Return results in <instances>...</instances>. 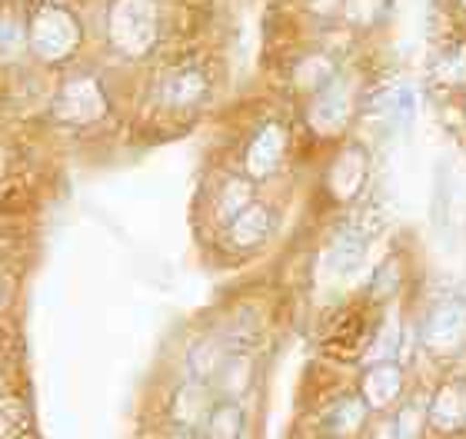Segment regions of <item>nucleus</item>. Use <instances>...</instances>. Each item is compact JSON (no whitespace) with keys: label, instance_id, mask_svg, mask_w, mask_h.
<instances>
[{"label":"nucleus","instance_id":"nucleus-1","mask_svg":"<svg viewBox=\"0 0 466 439\" xmlns=\"http://www.w3.org/2000/svg\"><path fill=\"white\" fill-rule=\"evenodd\" d=\"M27 17V50L44 67H67L84 50V20L60 0H37Z\"/></svg>","mask_w":466,"mask_h":439},{"label":"nucleus","instance_id":"nucleus-2","mask_svg":"<svg viewBox=\"0 0 466 439\" xmlns=\"http://www.w3.org/2000/svg\"><path fill=\"white\" fill-rule=\"evenodd\" d=\"M160 34H164V4L160 0H107L104 40L116 57H150L160 47Z\"/></svg>","mask_w":466,"mask_h":439},{"label":"nucleus","instance_id":"nucleus-3","mask_svg":"<svg viewBox=\"0 0 466 439\" xmlns=\"http://www.w3.org/2000/svg\"><path fill=\"white\" fill-rule=\"evenodd\" d=\"M107 114L110 94L94 70H70L50 97V117L57 120L60 127H97L100 120H107Z\"/></svg>","mask_w":466,"mask_h":439},{"label":"nucleus","instance_id":"nucleus-4","mask_svg":"<svg viewBox=\"0 0 466 439\" xmlns=\"http://www.w3.org/2000/svg\"><path fill=\"white\" fill-rule=\"evenodd\" d=\"M210 70L197 60H184L157 80L154 87V107L167 117H190L210 100Z\"/></svg>","mask_w":466,"mask_h":439},{"label":"nucleus","instance_id":"nucleus-5","mask_svg":"<svg viewBox=\"0 0 466 439\" xmlns=\"http://www.w3.org/2000/svg\"><path fill=\"white\" fill-rule=\"evenodd\" d=\"M287 154H290V130H287V124L283 120H267L243 146V176L250 184H267V180L280 174V166L287 164Z\"/></svg>","mask_w":466,"mask_h":439},{"label":"nucleus","instance_id":"nucleus-6","mask_svg":"<svg viewBox=\"0 0 466 439\" xmlns=\"http://www.w3.org/2000/svg\"><path fill=\"white\" fill-rule=\"evenodd\" d=\"M353 117V87H350L347 80L337 77L330 80L320 94H313L310 97V107H307V124L317 137H337L343 134Z\"/></svg>","mask_w":466,"mask_h":439},{"label":"nucleus","instance_id":"nucleus-7","mask_svg":"<svg viewBox=\"0 0 466 439\" xmlns=\"http://www.w3.org/2000/svg\"><path fill=\"white\" fill-rule=\"evenodd\" d=\"M370 174V156L360 144H347L337 150V156L327 166V176H323V186H327V196L333 204H353L363 186H367Z\"/></svg>","mask_w":466,"mask_h":439},{"label":"nucleus","instance_id":"nucleus-8","mask_svg":"<svg viewBox=\"0 0 466 439\" xmlns=\"http://www.w3.org/2000/svg\"><path fill=\"white\" fill-rule=\"evenodd\" d=\"M420 340H423V346H427L430 353H437V356L457 353L466 340V306L463 303H437V306L427 313V320H423Z\"/></svg>","mask_w":466,"mask_h":439},{"label":"nucleus","instance_id":"nucleus-9","mask_svg":"<svg viewBox=\"0 0 466 439\" xmlns=\"http://www.w3.org/2000/svg\"><path fill=\"white\" fill-rule=\"evenodd\" d=\"M227 230V246L237 250V254H253L260 250L273 234V210L260 200H253L250 206H243L240 214L233 216Z\"/></svg>","mask_w":466,"mask_h":439},{"label":"nucleus","instance_id":"nucleus-10","mask_svg":"<svg viewBox=\"0 0 466 439\" xmlns=\"http://www.w3.org/2000/svg\"><path fill=\"white\" fill-rule=\"evenodd\" d=\"M403 393V370L397 363H373L367 366L363 380H360V396L370 406V413L390 410Z\"/></svg>","mask_w":466,"mask_h":439},{"label":"nucleus","instance_id":"nucleus-11","mask_svg":"<svg viewBox=\"0 0 466 439\" xmlns=\"http://www.w3.org/2000/svg\"><path fill=\"white\" fill-rule=\"evenodd\" d=\"M427 423L443 436H457L466 426V386L463 383H443L433 393V403L427 410Z\"/></svg>","mask_w":466,"mask_h":439},{"label":"nucleus","instance_id":"nucleus-12","mask_svg":"<svg viewBox=\"0 0 466 439\" xmlns=\"http://www.w3.org/2000/svg\"><path fill=\"white\" fill-rule=\"evenodd\" d=\"M253 376H257V363H253L250 353L233 350L220 366V373L214 376V383H210V393H217V400L240 403L253 390Z\"/></svg>","mask_w":466,"mask_h":439},{"label":"nucleus","instance_id":"nucleus-13","mask_svg":"<svg viewBox=\"0 0 466 439\" xmlns=\"http://www.w3.org/2000/svg\"><path fill=\"white\" fill-rule=\"evenodd\" d=\"M30 60L27 50V17L10 4H0V67H24Z\"/></svg>","mask_w":466,"mask_h":439},{"label":"nucleus","instance_id":"nucleus-14","mask_svg":"<svg viewBox=\"0 0 466 439\" xmlns=\"http://www.w3.org/2000/svg\"><path fill=\"white\" fill-rule=\"evenodd\" d=\"M214 406V393L207 383H194L187 380L180 390L174 393V400H170V420L180 426V430H194L200 423L207 420V413Z\"/></svg>","mask_w":466,"mask_h":439},{"label":"nucleus","instance_id":"nucleus-15","mask_svg":"<svg viewBox=\"0 0 466 439\" xmlns=\"http://www.w3.org/2000/svg\"><path fill=\"white\" fill-rule=\"evenodd\" d=\"M370 420V406L363 396H340L323 413V433L330 439H357Z\"/></svg>","mask_w":466,"mask_h":439},{"label":"nucleus","instance_id":"nucleus-16","mask_svg":"<svg viewBox=\"0 0 466 439\" xmlns=\"http://www.w3.org/2000/svg\"><path fill=\"white\" fill-rule=\"evenodd\" d=\"M330 80H337V64H333L330 54H323V50H310V54H303L297 64L290 67V84L297 94H320Z\"/></svg>","mask_w":466,"mask_h":439},{"label":"nucleus","instance_id":"nucleus-17","mask_svg":"<svg viewBox=\"0 0 466 439\" xmlns=\"http://www.w3.org/2000/svg\"><path fill=\"white\" fill-rule=\"evenodd\" d=\"M230 353H233V346L227 343V336H204L194 350L187 353V373H190V380L210 386Z\"/></svg>","mask_w":466,"mask_h":439},{"label":"nucleus","instance_id":"nucleus-18","mask_svg":"<svg viewBox=\"0 0 466 439\" xmlns=\"http://www.w3.org/2000/svg\"><path fill=\"white\" fill-rule=\"evenodd\" d=\"M247 433V410L233 400H214L204 420V439H243Z\"/></svg>","mask_w":466,"mask_h":439},{"label":"nucleus","instance_id":"nucleus-19","mask_svg":"<svg viewBox=\"0 0 466 439\" xmlns=\"http://www.w3.org/2000/svg\"><path fill=\"white\" fill-rule=\"evenodd\" d=\"M253 186L257 184H250L243 174H233V176H227L224 180V186L217 190V200H214V216L220 220V224H230L233 216L240 214L243 206H250L257 196H253Z\"/></svg>","mask_w":466,"mask_h":439},{"label":"nucleus","instance_id":"nucleus-20","mask_svg":"<svg viewBox=\"0 0 466 439\" xmlns=\"http://www.w3.org/2000/svg\"><path fill=\"white\" fill-rule=\"evenodd\" d=\"M363 254H367V236L360 230H343L330 246V266L337 274H353L363 264Z\"/></svg>","mask_w":466,"mask_h":439},{"label":"nucleus","instance_id":"nucleus-21","mask_svg":"<svg viewBox=\"0 0 466 439\" xmlns=\"http://www.w3.org/2000/svg\"><path fill=\"white\" fill-rule=\"evenodd\" d=\"M433 80L447 90H466V44H453L433 64Z\"/></svg>","mask_w":466,"mask_h":439},{"label":"nucleus","instance_id":"nucleus-22","mask_svg":"<svg viewBox=\"0 0 466 439\" xmlns=\"http://www.w3.org/2000/svg\"><path fill=\"white\" fill-rule=\"evenodd\" d=\"M427 410L420 403H403L400 413L393 416V439H423V430H427Z\"/></svg>","mask_w":466,"mask_h":439},{"label":"nucleus","instance_id":"nucleus-23","mask_svg":"<svg viewBox=\"0 0 466 439\" xmlns=\"http://www.w3.org/2000/svg\"><path fill=\"white\" fill-rule=\"evenodd\" d=\"M383 7H387L383 0H343V17L350 24H357V27H367V24L380 20Z\"/></svg>","mask_w":466,"mask_h":439},{"label":"nucleus","instance_id":"nucleus-24","mask_svg":"<svg viewBox=\"0 0 466 439\" xmlns=\"http://www.w3.org/2000/svg\"><path fill=\"white\" fill-rule=\"evenodd\" d=\"M400 286V264L397 260H387V264L377 270V280H373V286H370V293L377 296V300H387L390 293Z\"/></svg>","mask_w":466,"mask_h":439},{"label":"nucleus","instance_id":"nucleus-25","mask_svg":"<svg viewBox=\"0 0 466 439\" xmlns=\"http://www.w3.org/2000/svg\"><path fill=\"white\" fill-rule=\"evenodd\" d=\"M303 7H307V14H313V17L330 20L343 14V0H303Z\"/></svg>","mask_w":466,"mask_h":439},{"label":"nucleus","instance_id":"nucleus-26","mask_svg":"<svg viewBox=\"0 0 466 439\" xmlns=\"http://www.w3.org/2000/svg\"><path fill=\"white\" fill-rule=\"evenodd\" d=\"M0 439H14V423L4 410H0Z\"/></svg>","mask_w":466,"mask_h":439},{"label":"nucleus","instance_id":"nucleus-27","mask_svg":"<svg viewBox=\"0 0 466 439\" xmlns=\"http://www.w3.org/2000/svg\"><path fill=\"white\" fill-rule=\"evenodd\" d=\"M7 300H10V290H7V280L0 276V313L7 310Z\"/></svg>","mask_w":466,"mask_h":439},{"label":"nucleus","instance_id":"nucleus-28","mask_svg":"<svg viewBox=\"0 0 466 439\" xmlns=\"http://www.w3.org/2000/svg\"><path fill=\"white\" fill-rule=\"evenodd\" d=\"M457 4H460V10H463V14H466V0H457Z\"/></svg>","mask_w":466,"mask_h":439},{"label":"nucleus","instance_id":"nucleus-29","mask_svg":"<svg viewBox=\"0 0 466 439\" xmlns=\"http://www.w3.org/2000/svg\"><path fill=\"white\" fill-rule=\"evenodd\" d=\"M463 107H466V97H463Z\"/></svg>","mask_w":466,"mask_h":439},{"label":"nucleus","instance_id":"nucleus-30","mask_svg":"<svg viewBox=\"0 0 466 439\" xmlns=\"http://www.w3.org/2000/svg\"><path fill=\"white\" fill-rule=\"evenodd\" d=\"M60 4H64V0H60Z\"/></svg>","mask_w":466,"mask_h":439}]
</instances>
